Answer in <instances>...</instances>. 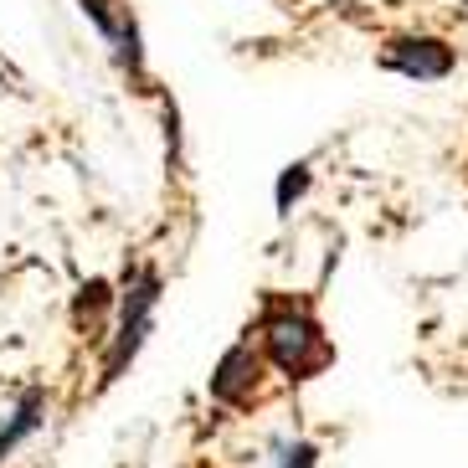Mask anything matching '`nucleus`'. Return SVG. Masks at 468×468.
Listing matches in <instances>:
<instances>
[{"mask_svg": "<svg viewBox=\"0 0 468 468\" xmlns=\"http://www.w3.org/2000/svg\"><path fill=\"white\" fill-rule=\"evenodd\" d=\"M258 330H262V356L273 360L289 381H309V376H319L335 360V345L319 330V319L309 314V303L268 299Z\"/></svg>", "mask_w": 468, "mask_h": 468, "instance_id": "1", "label": "nucleus"}, {"mask_svg": "<svg viewBox=\"0 0 468 468\" xmlns=\"http://www.w3.org/2000/svg\"><path fill=\"white\" fill-rule=\"evenodd\" d=\"M154 303H160V273L150 262H139L134 273H124V293H119V330L109 340V356H103V386H113L129 371V360L144 350L154 330Z\"/></svg>", "mask_w": 468, "mask_h": 468, "instance_id": "2", "label": "nucleus"}, {"mask_svg": "<svg viewBox=\"0 0 468 468\" xmlns=\"http://www.w3.org/2000/svg\"><path fill=\"white\" fill-rule=\"evenodd\" d=\"M453 47L442 42V37H391L381 47V68L386 72H401V78H412V83H442L448 72H453Z\"/></svg>", "mask_w": 468, "mask_h": 468, "instance_id": "3", "label": "nucleus"}, {"mask_svg": "<svg viewBox=\"0 0 468 468\" xmlns=\"http://www.w3.org/2000/svg\"><path fill=\"white\" fill-rule=\"evenodd\" d=\"M262 350L252 345V335L248 340H237L227 356L217 360V371H211V401H221V407H242V401H252V391H258V381H262Z\"/></svg>", "mask_w": 468, "mask_h": 468, "instance_id": "4", "label": "nucleus"}, {"mask_svg": "<svg viewBox=\"0 0 468 468\" xmlns=\"http://www.w3.org/2000/svg\"><path fill=\"white\" fill-rule=\"evenodd\" d=\"M42 422H47V391H42V386H27V391L16 397L5 427H0V463H5V458H11L31 432H42Z\"/></svg>", "mask_w": 468, "mask_h": 468, "instance_id": "5", "label": "nucleus"}, {"mask_svg": "<svg viewBox=\"0 0 468 468\" xmlns=\"http://www.w3.org/2000/svg\"><path fill=\"white\" fill-rule=\"evenodd\" d=\"M309 191V160H299V165H289L283 176H278V191H273V207H278V217H289L293 211V201Z\"/></svg>", "mask_w": 468, "mask_h": 468, "instance_id": "6", "label": "nucleus"}, {"mask_svg": "<svg viewBox=\"0 0 468 468\" xmlns=\"http://www.w3.org/2000/svg\"><path fill=\"white\" fill-rule=\"evenodd\" d=\"M278 468H319V448L309 438H293L278 448Z\"/></svg>", "mask_w": 468, "mask_h": 468, "instance_id": "7", "label": "nucleus"}]
</instances>
